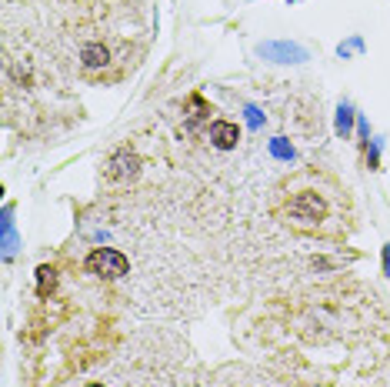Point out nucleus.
I'll return each instance as SVG.
<instances>
[{
  "label": "nucleus",
  "mask_w": 390,
  "mask_h": 387,
  "mask_svg": "<svg viewBox=\"0 0 390 387\" xmlns=\"http://www.w3.org/2000/svg\"><path fill=\"white\" fill-rule=\"evenodd\" d=\"M87 271L97 274V277H124L127 274V257L120 251H111V247H97L87 257Z\"/></svg>",
  "instance_id": "f257e3e1"
},
{
  "label": "nucleus",
  "mask_w": 390,
  "mask_h": 387,
  "mask_svg": "<svg viewBox=\"0 0 390 387\" xmlns=\"http://www.w3.org/2000/svg\"><path fill=\"white\" fill-rule=\"evenodd\" d=\"M327 214V207H324V200L317 197V194H297L294 197V204H290V217L294 220H304V224H314V220H320Z\"/></svg>",
  "instance_id": "f03ea898"
},
{
  "label": "nucleus",
  "mask_w": 390,
  "mask_h": 387,
  "mask_svg": "<svg viewBox=\"0 0 390 387\" xmlns=\"http://www.w3.org/2000/svg\"><path fill=\"white\" fill-rule=\"evenodd\" d=\"M210 140H214L221 151H230V147H237L241 131H237V124H230V120H217V124L210 127Z\"/></svg>",
  "instance_id": "7ed1b4c3"
},
{
  "label": "nucleus",
  "mask_w": 390,
  "mask_h": 387,
  "mask_svg": "<svg viewBox=\"0 0 390 387\" xmlns=\"http://www.w3.org/2000/svg\"><path fill=\"white\" fill-rule=\"evenodd\" d=\"M107 47H100V44H91V47H84V64L87 67H104L107 64Z\"/></svg>",
  "instance_id": "20e7f679"
},
{
  "label": "nucleus",
  "mask_w": 390,
  "mask_h": 387,
  "mask_svg": "<svg viewBox=\"0 0 390 387\" xmlns=\"http://www.w3.org/2000/svg\"><path fill=\"white\" fill-rule=\"evenodd\" d=\"M47 284H54V271L40 267V290H47Z\"/></svg>",
  "instance_id": "39448f33"
},
{
  "label": "nucleus",
  "mask_w": 390,
  "mask_h": 387,
  "mask_svg": "<svg viewBox=\"0 0 390 387\" xmlns=\"http://www.w3.org/2000/svg\"><path fill=\"white\" fill-rule=\"evenodd\" d=\"M87 387H104V384H87Z\"/></svg>",
  "instance_id": "423d86ee"
}]
</instances>
